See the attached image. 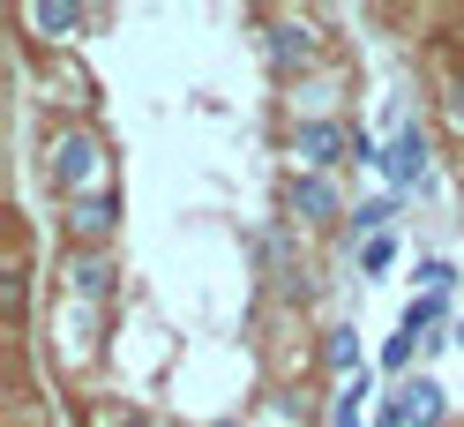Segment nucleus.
Returning a JSON list of instances; mask_svg holds the SVG:
<instances>
[{
	"instance_id": "1",
	"label": "nucleus",
	"mask_w": 464,
	"mask_h": 427,
	"mask_svg": "<svg viewBox=\"0 0 464 427\" xmlns=\"http://www.w3.org/2000/svg\"><path fill=\"white\" fill-rule=\"evenodd\" d=\"M45 180L61 188V203H82V195H105L112 188V158L91 128H61L45 142Z\"/></svg>"
},
{
	"instance_id": "2",
	"label": "nucleus",
	"mask_w": 464,
	"mask_h": 427,
	"mask_svg": "<svg viewBox=\"0 0 464 427\" xmlns=\"http://www.w3.org/2000/svg\"><path fill=\"white\" fill-rule=\"evenodd\" d=\"M360 128H344V121H330V112H314V121H300L293 128V158H300V173H323L330 180V165H344V158H360Z\"/></svg>"
},
{
	"instance_id": "3",
	"label": "nucleus",
	"mask_w": 464,
	"mask_h": 427,
	"mask_svg": "<svg viewBox=\"0 0 464 427\" xmlns=\"http://www.w3.org/2000/svg\"><path fill=\"white\" fill-rule=\"evenodd\" d=\"M61 225H68V240H75V247H105L112 233H121V188L82 195V203H61Z\"/></svg>"
},
{
	"instance_id": "4",
	"label": "nucleus",
	"mask_w": 464,
	"mask_h": 427,
	"mask_svg": "<svg viewBox=\"0 0 464 427\" xmlns=\"http://www.w3.org/2000/svg\"><path fill=\"white\" fill-rule=\"evenodd\" d=\"M61 277H68L75 300H112V293H121V263H112L105 247H75L61 263Z\"/></svg>"
},
{
	"instance_id": "5",
	"label": "nucleus",
	"mask_w": 464,
	"mask_h": 427,
	"mask_svg": "<svg viewBox=\"0 0 464 427\" xmlns=\"http://www.w3.org/2000/svg\"><path fill=\"white\" fill-rule=\"evenodd\" d=\"M285 218H293V225H330V218H344V203H337V188L323 173H293V188H285Z\"/></svg>"
},
{
	"instance_id": "6",
	"label": "nucleus",
	"mask_w": 464,
	"mask_h": 427,
	"mask_svg": "<svg viewBox=\"0 0 464 427\" xmlns=\"http://www.w3.org/2000/svg\"><path fill=\"white\" fill-rule=\"evenodd\" d=\"M434 150H427V135L420 128H397V142H390V150H382V173L397 180V188H427L434 180V165H427Z\"/></svg>"
},
{
	"instance_id": "7",
	"label": "nucleus",
	"mask_w": 464,
	"mask_h": 427,
	"mask_svg": "<svg viewBox=\"0 0 464 427\" xmlns=\"http://www.w3.org/2000/svg\"><path fill=\"white\" fill-rule=\"evenodd\" d=\"M390 405L404 412V427H442V420H450V390L434 383V375H412V383L390 397Z\"/></svg>"
},
{
	"instance_id": "8",
	"label": "nucleus",
	"mask_w": 464,
	"mask_h": 427,
	"mask_svg": "<svg viewBox=\"0 0 464 427\" xmlns=\"http://www.w3.org/2000/svg\"><path fill=\"white\" fill-rule=\"evenodd\" d=\"M23 23H31L45 45H68L82 23H91V8H75V0H31V8H23Z\"/></svg>"
},
{
	"instance_id": "9",
	"label": "nucleus",
	"mask_w": 464,
	"mask_h": 427,
	"mask_svg": "<svg viewBox=\"0 0 464 427\" xmlns=\"http://www.w3.org/2000/svg\"><path fill=\"white\" fill-rule=\"evenodd\" d=\"M263 53H270L277 75H293V68L314 61V31H307V23H270V31H263Z\"/></svg>"
},
{
	"instance_id": "10",
	"label": "nucleus",
	"mask_w": 464,
	"mask_h": 427,
	"mask_svg": "<svg viewBox=\"0 0 464 427\" xmlns=\"http://www.w3.org/2000/svg\"><path fill=\"white\" fill-rule=\"evenodd\" d=\"M323 360H330V375H367V367H360V330H330L323 337Z\"/></svg>"
},
{
	"instance_id": "11",
	"label": "nucleus",
	"mask_w": 464,
	"mask_h": 427,
	"mask_svg": "<svg viewBox=\"0 0 464 427\" xmlns=\"http://www.w3.org/2000/svg\"><path fill=\"white\" fill-rule=\"evenodd\" d=\"M434 323H442V300H434V293H420L412 307H404V330H412V337H427Z\"/></svg>"
},
{
	"instance_id": "12",
	"label": "nucleus",
	"mask_w": 464,
	"mask_h": 427,
	"mask_svg": "<svg viewBox=\"0 0 464 427\" xmlns=\"http://www.w3.org/2000/svg\"><path fill=\"white\" fill-rule=\"evenodd\" d=\"M374 397V383L360 375V383H344V397H337V427H360V405Z\"/></svg>"
},
{
	"instance_id": "13",
	"label": "nucleus",
	"mask_w": 464,
	"mask_h": 427,
	"mask_svg": "<svg viewBox=\"0 0 464 427\" xmlns=\"http://www.w3.org/2000/svg\"><path fill=\"white\" fill-rule=\"evenodd\" d=\"M382 367H397V375H404V367H412V330H397L390 345H382Z\"/></svg>"
},
{
	"instance_id": "14",
	"label": "nucleus",
	"mask_w": 464,
	"mask_h": 427,
	"mask_svg": "<svg viewBox=\"0 0 464 427\" xmlns=\"http://www.w3.org/2000/svg\"><path fill=\"white\" fill-rule=\"evenodd\" d=\"M420 285H427V293H434V300H442V293H450V285H457V270H450V263H427V270H420Z\"/></svg>"
},
{
	"instance_id": "15",
	"label": "nucleus",
	"mask_w": 464,
	"mask_h": 427,
	"mask_svg": "<svg viewBox=\"0 0 464 427\" xmlns=\"http://www.w3.org/2000/svg\"><path fill=\"white\" fill-rule=\"evenodd\" d=\"M390 255H397V247H390V233H382V240H367V255H360V270H390Z\"/></svg>"
},
{
	"instance_id": "16",
	"label": "nucleus",
	"mask_w": 464,
	"mask_h": 427,
	"mask_svg": "<svg viewBox=\"0 0 464 427\" xmlns=\"http://www.w3.org/2000/svg\"><path fill=\"white\" fill-rule=\"evenodd\" d=\"M450 121H457V135H464V82L450 91Z\"/></svg>"
},
{
	"instance_id": "17",
	"label": "nucleus",
	"mask_w": 464,
	"mask_h": 427,
	"mask_svg": "<svg viewBox=\"0 0 464 427\" xmlns=\"http://www.w3.org/2000/svg\"><path fill=\"white\" fill-rule=\"evenodd\" d=\"M374 427H404V412H397V405H382V412H374Z\"/></svg>"
},
{
	"instance_id": "18",
	"label": "nucleus",
	"mask_w": 464,
	"mask_h": 427,
	"mask_svg": "<svg viewBox=\"0 0 464 427\" xmlns=\"http://www.w3.org/2000/svg\"><path fill=\"white\" fill-rule=\"evenodd\" d=\"M450 345H464V323H457V337H450Z\"/></svg>"
}]
</instances>
